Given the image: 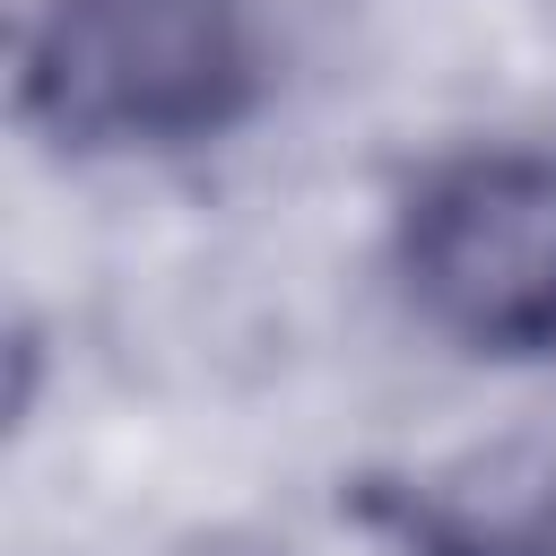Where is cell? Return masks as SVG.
I'll list each match as a JSON object with an SVG mask.
<instances>
[{
	"instance_id": "cell-2",
	"label": "cell",
	"mask_w": 556,
	"mask_h": 556,
	"mask_svg": "<svg viewBox=\"0 0 556 556\" xmlns=\"http://www.w3.org/2000/svg\"><path fill=\"white\" fill-rule=\"evenodd\" d=\"M391 269L434 339L486 365H556V148L434 156L391 217Z\"/></svg>"
},
{
	"instance_id": "cell-3",
	"label": "cell",
	"mask_w": 556,
	"mask_h": 556,
	"mask_svg": "<svg viewBox=\"0 0 556 556\" xmlns=\"http://www.w3.org/2000/svg\"><path fill=\"white\" fill-rule=\"evenodd\" d=\"M348 521L382 556H556V443L504 434L408 469H356Z\"/></svg>"
},
{
	"instance_id": "cell-1",
	"label": "cell",
	"mask_w": 556,
	"mask_h": 556,
	"mask_svg": "<svg viewBox=\"0 0 556 556\" xmlns=\"http://www.w3.org/2000/svg\"><path fill=\"white\" fill-rule=\"evenodd\" d=\"M261 96V0H35L17 35V122L61 156H182Z\"/></svg>"
}]
</instances>
